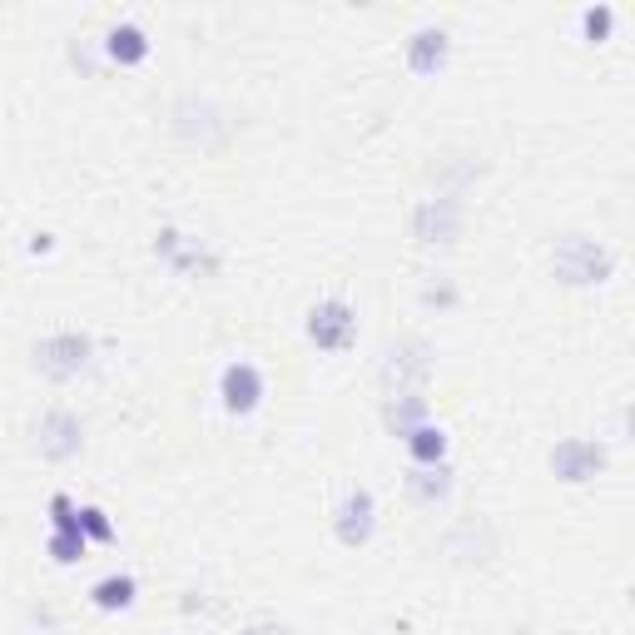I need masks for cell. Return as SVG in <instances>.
I'll use <instances>...</instances> for the list:
<instances>
[{
  "instance_id": "1",
  "label": "cell",
  "mask_w": 635,
  "mask_h": 635,
  "mask_svg": "<svg viewBox=\"0 0 635 635\" xmlns=\"http://www.w3.org/2000/svg\"><path fill=\"white\" fill-rule=\"evenodd\" d=\"M85 363H90V338L85 333H50V338L35 343V368L45 378L65 382V378H75Z\"/></svg>"
},
{
  "instance_id": "2",
  "label": "cell",
  "mask_w": 635,
  "mask_h": 635,
  "mask_svg": "<svg viewBox=\"0 0 635 635\" xmlns=\"http://www.w3.org/2000/svg\"><path fill=\"white\" fill-rule=\"evenodd\" d=\"M353 333H358V318H353V308H348L343 298H328V303H318V308L308 313V338H313L323 353H343V348L353 343Z\"/></svg>"
},
{
  "instance_id": "3",
  "label": "cell",
  "mask_w": 635,
  "mask_h": 635,
  "mask_svg": "<svg viewBox=\"0 0 635 635\" xmlns=\"http://www.w3.org/2000/svg\"><path fill=\"white\" fill-rule=\"evenodd\" d=\"M556 273L566 283H601L611 273V254L601 244H591V239H566L556 249Z\"/></svg>"
},
{
  "instance_id": "4",
  "label": "cell",
  "mask_w": 635,
  "mask_h": 635,
  "mask_svg": "<svg viewBox=\"0 0 635 635\" xmlns=\"http://www.w3.org/2000/svg\"><path fill=\"white\" fill-rule=\"evenodd\" d=\"M35 447H40V457H50V462L75 457V452L85 447L80 417H70V412H45V417H40V427H35Z\"/></svg>"
},
{
  "instance_id": "5",
  "label": "cell",
  "mask_w": 635,
  "mask_h": 635,
  "mask_svg": "<svg viewBox=\"0 0 635 635\" xmlns=\"http://www.w3.org/2000/svg\"><path fill=\"white\" fill-rule=\"evenodd\" d=\"M333 526H338V541L343 546H363L368 536H373V526H378V507H373V492H363V487H353L338 511H333Z\"/></svg>"
},
{
  "instance_id": "6",
  "label": "cell",
  "mask_w": 635,
  "mask_h": 635,
  "mask_svg": "<svg viewBox=\"0 0 635 635\" xmlns=\"http://www.w3.org/2000/svg\"><path fill=\"white\" fill-rule=\"evenodd\" d=\"M219 397H224V407H229V412H239V417H244V412H254L258 402H263V373H258L254 363H244V358H239V363H229V368H224V378H219Z\"/></svg>"
},
{
  "instance_id": "7",
  "label": "cell",
  "mask_w": 635,
  "mask_h": 635,
  "mask_svg": "<svg viewBox=\"0 0 635 635\" xmlns=\"http://www.w3.org/2000/svg\"><path fill=\"white\" fill-rule=\"evenodd\" d=\"M412 229H417L422 244H447V239H457V229H462V204H457V199H427V204L417 209Z\"/></svg>"
},
{
  "instance_id": "8",
  "label": "cell",
  "mask_w": 635,
  "mask_h": 635,
  "mask_svg": "<svg viewBox=\"0 0 635 635\" xmlns=\"http://www.w3.org/2000/svg\"><path fill=\"white\" fill-rule=\"evenodd\" d=\"M601 462H606V457H601L596 442H561V447L551 452V467H556L561 482H586V477H596Z\"/></svg>"
},
{
  "instance_id": "9",
  "label": "cell",
  "mask_w": 635,
  "mask_h": 635,
  "mask_svg": "<svg viewBox=\"0 0 635 635\" xmlns=\"http://www.w3.org/2000/svg\"><path fill=\"white\" fill-rule=\"evenodd\" d=\"M442 60H447V35H442V30H422V35H412V45H407V65H412L417 75H432Z\"/></svg>"
},
{
  "instance_id": "10",
  "label": "cell",
  "mask_w": 635,
  "mask_h": 635,
  "mask_svg": "<svg viewBox=\"0 0 635 635\" xmlns=\"http://www.w3.org/2000/svg\"><path fill=\"white\" fill-rule=\"evenodd\" d=\"M105 50H110V60H120V65H139V60L149 55V40H144L139 25H115V30L105 35Z\"/></svg>"
},
{
  "instance_id": "11",
  "label": "cell",
  "mask_w": 635,
  "mask_h": 635,
  "mask_svg": "<svg viewBox=\"0 0 635 635\" xmlns=\"http://www.w3.org/2000/svg\"><path fill=\"white\" fill-rule=\"evenodd\" d=\"M407 452H412L417 467H442V457H447V437H442L437 427H412V432H407Z\"/></svg>"
},
{
  "instance_id": "12",
  "label": "cell",
  "mask_w": 635,
  "mask_h": 635,
  "mask_svg": "<svg viewBox=\"0 0 635 635\" xmlns=\"http://www.w3.org/2000/svg\"><path fill=\"white\" fill-rule=\"evenodd\" d=\"M90 596H95L100 611H125L129 601H134V576H105Z\"/></svg>"
},
{
  "instance_id": "13",
  "label": "cell",
  "mask_w": 635,
  "mask_h": 635,
  "mask_svg": "<svg viewBox=\"0 0 635 635\" xmlns=\"http://www.w3.org/2000/svg\"><path fill=\"white\" fill-rule=\"evenodd\" d=\"M407 487H412V497L417 502H437V497H447V467H417L412 477H407Z\"/></svg>"
},
{
  "instance_id": "14",
  "label": "cell",
  "mask_w": 635,
  "mask_h": 635,
  "mask_svg": "<svg viewBox=\"0 0 635 635\" xmlns=\"http://www.w3.org/2000/svg\"><path fill=\"white\" fill-rule=\"evenodd\" d=\"M50 556L55 561H80L85 556V536L80 531H55L50 536Z\"/></svg>"
},
{
  "instance_id": "15",
  "label": "cell",
  "mask_w": 635,
  "mask_h": 635,
  "mask_svg": "<svg viewBox=\"0 0 635 635\" xmlns=\"http://www.w3.org/2000/svg\"><path fill=\"white\" fill-rule=\"evenodd\" d=\"M80 531L95 536V541H115V526L105 521V511L100 507H80Z\"/></svg>"
},
{
  "instance_id": "16",
  "label": "cell",
  "mask_w": 635,
  "mask_h": 635,
  "mask_svg": "<svg viewBox=\"0 0 635 635\" xmlns=\"http://www.w3.org/2000/svg\"><path fill=\"white\" fill-rule=\"evenodd\" d=\"M586 25H591V35H606V25H611V10H586Z\"/></svg>"
},
{
  "instance_id": "17",
  "label": "cell",
  "mask_w": 635,
  "mask_h": 635,
  "mask_svg": "<svg viewBox=\"0 0 635 635\" xmlns=\"http://www.w3.org/2000/svg\"><path fill=\"white\" fill-rule=\"evenodd\" d=\"M244 635H283L278 626H254V631H244Z\"/></svg>"
}]
</instances>
